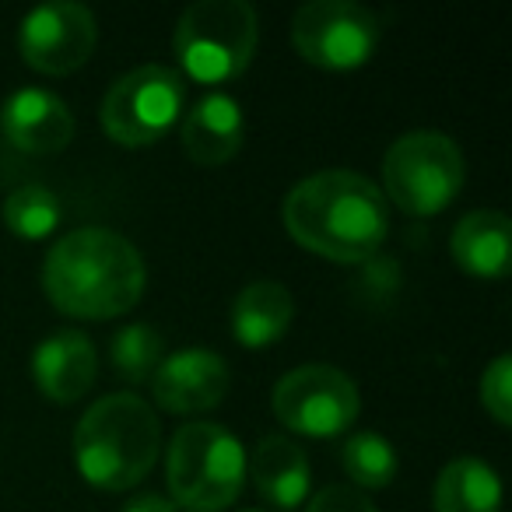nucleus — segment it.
Masks as SVG:
<instances>
[{"instance_id":"nucleus-15","label":"nucleus","mask_w":512,"mask_h":512,"mask_svg":"<svg viewBox=\"0 0 512 512\" xmlns=\"http://www.w3.org/2000/svg\"><path fill=\"white\" fill-rule=\"evenodd\" d=\"M246 474L253 477L256 495L281 512L306 505L309 491H313L306 449L288 435H264L256 442L253 456L246 460Z\"/></svg>"},{"instance_id":"nucleus-25","label":"nucleus","mask_w":512,"mask_h":512,"mask_svg":"<svg viewBox=\"0 0 512 512\" xmlns=\"http://www.w3.org/2000/svg\"><path fill=\"white\" fill-rule=\"evenodd\" d=\"M246 512H256V509H246Z\"/></svg>"},{"instance_id":"nucleus-4","label":"nucleus","mask_w":512,"mask_h":512,"mask_svg":"<svg viewBox=\"0 0 512 512\" xmlns=\"http://www.w3.org/2000/svg\"><path fill=\"white\" fill-rule=\"evenodd\" d=\"M169 502L186 512H225L246 484V449L214 421H186L165 449Z\"/></svg>"},{"instance_id":"nucleus-5","label":"nucleus","mask_w":512,"mask_h":512,"mask_svg":"<svg viewBox=\"0 0 512 512\" xmlns=\"http://www.w3.org/2000/svg\"><path fill=\"white\" fill-rule=\"evenodd\" d=\"M256 43L260 18L246 0H197L179 15L172 32L179 67L197 85L235 81L253 64Z\"/></svg>"},{"instance_id":"nucleus-1","label":"nucleus","mask_w":512,"mask_h":512,"mask_svg":"<svg viewBox=\"0 0 512 512\" xmlns=\"http://www.w3.org/2000/svg\"><path fill=\"white\" fill-rule=\"evenodd\" d=\"M281 221L302 249L334 264H365L390 235L383 190L351 169L316 172L292 186L281 204Z\"/></svg>"},{"instance_id":"nucleus-11","label":"nucleus","mask_w":512,"mask_h":512,"mask_svg":"<svg viewBox=\"0 0 512 512\" xmlns=\"http://www.w3.org/2000/svg\"><path fill=\"white\" fill-rule=\"evenodd\" d=\"M228 386H232L228 362L207 348H183L176 355H165L151 376L155 404L169 414L214 411L225 400Z\"/></svg>"},{"instance_id":"nucleus-9","label":"nucleus","mask_w":512,"mask_h":512,"mask_svg":"<svg viewBox=\"0 0 512 512\" xmlns=\"http://www.w3.org/2000/svg\"><path fill=\"white\" fill-rule=\"evenodd\" d=\"M292 43L320 71H358L379 50V18L355 0H309L292 18Z\"/></svg>"},{"instance_id":"nucleus-20","label":"nucleus","mask_w":512,"mask_h":512,"mask_svg":"<svg viewBox=\"0 0 512 512\" xmlns=\"http://www.w3.org/2000/svg\"><path fill=\"white\" fill-rule=\"evenodd\" d=\"M60 214L64 211H60L57 193L46 190V186H39V183L11 190L8 200H4V207H0V218H4L8 232L25 242H39V239H46V235L57 232Z\"/></svg>"},{"instance_id":"nucleus-2","label":"nucleus","mask_w":512,"mask_h":512,"mask_svg":"<svg viewBox=\"0 0 512 512\" xmlns=\"http://www.w3.org/2000/svg\"><path fill=\"white\" fill-rule=\"evenodd\" d=\"M148 288L144 256L113 228H74L43 260V292L74 320H116Z\"/></svg>"},{"instance_id":"nucleus-19","label":"nucleus","mask_w":512,"mask_h":512,"mask_svg":"<svg viewBox=\"0 0 512 512\" xmlns=\"http://www.w3.org/2000/svg\"><path fill=\"white\" fill-rule=\"evenodd\" d=\"M341 467L358 491H379L393 484L400 460L393 442L383 439L379 432H355L351 439H344Z\"/></svg>"},{"instance_id":"nucleus-13","label":"nucleus","mask_w":512,"mask_h":512,"mask_svg":"<svg viewBox=\"0 0 512 512\" xmlns=\"http://www.w3.org/2000/svg\"><path fill=\"white\" fill-rule=\"evenodd\" d=\"M99 376L95 344L81 330H53L32 351V383L53 404H74Z\"/></svg>"},{"instance_id":"nucleus-14","label":"nucleus","mask_w":512,"mask_h":512,"mask_svg":"<svg viewBox=\"0 0 512 512\" xmlns=\"http://www.w3.org/2000/svg\"><path fill=\"white\" fill-rule=\"evenodd\" d=\"M179 141L190 162L204 169L232 162L246 141V116L228 92H207L179 123Z\"/></svg>"},{"instance_id":"nucleus-18","label":"nucleus","mask_w":512,"mask_h":512,"mask_svg":"<svg viewBox=\"0 0 512 512\" xmlns=\"http://www.w3.org/2000/svg\"><path fill=\"white\" fill-rule=\"evenodd\" d=\"M435 512H498L502 509V481L495 467L477 456H456L435 477Z\"/></svg>"},{"instance_id":"nucleus-12","label":"nucleus","mask_w":512,"mask_h":512,"mask_svg":"<svg viewBox=\"0 0 512 512\" xmlns=\"http://www.w3.org/2000/svg\"><path fill=\"white\" fill-rule=\"evenodd\" d=\"M0 134L25 155H57L74 141V113L50 88H18L0 106Z\"/></svg>"},{"instance_id":"nucleus-16","label":"nucleus","mask_w":512,"mask_h":512,"mask_svg":"<svg viewBox=\"0 0 512 512\" xmlns=\"http://www.w3.org/2000/svg\"><path fill=\"white\" fill-rule=\"evenodd\" d=\"M449 256L477 281H502L512 264V225L502 211H470L449 235Z\"/></svg>"},{"instance_id":"nucleus-7","label":"nucleus","mask_w":512,"mask_h":512,"mask_svg":"<svg viewBox=\"0 0 512 512\" xmlns=\"http://www.w3.org/2000/svg\"><path fill=\"white\" fill-rule=\"evenodd\" d=\"M186 85L172 67L144 64L113 81L102 99V130L123 148L158 144L183 116Z\"/></svg>"},{"instance_id":"nucleus-22","label":"nucleus","mask_w":512,"mask_h":512,"mask_svg":"<svg viewBox=\"0 0 512 512\" xmlns=\"http://www.w3.org/2000/svg\"><path fill=\"white\" fill-rule=\"evenodd\" d=\"M481 404L498 425H512V358L498 355L481 376Z\"/></svg>"},{"instance_id":"nucleus-6","label":"nucleus","mask_w":512,"mask_h":512,"mask_svg":"<svg viewBox=\"0 0 512 512\" xmlns=\"http://www.w3.org/2000/svg\"><path fill=\"white\" fill-rule=\"evenodd\" d=\"M463 151L439 130H411L397 137L383 158V197H390L411 218H432L446 211L463 190Z\"/></svg>"},{"instance_id":"nucleus-23","label":"nucleus","mask_w":512,"mask_h":512,"mask_svg":"<svg viewBox=\"0 0 512 512\" xmlns=\"http://www.w3.org/2000/svg\"><path fill=\"white\" fill-rule=\"evenodd\" d=\"M306 512H376L372 498L351 484H327L316 495H309Z\"/></svg>"},{"instance_id":"nucleus-8","label":"nucleus","mask_w":512,"mask_h":512,"mask_svg":"<svg viewBox=\"0 0 512 512\" xmlns=\"http://www.w3.org/2000/svg\"><path fill=\"white\" fill-rule=\"evenodd\" d=\"M274 418L295 435L334 439L355 425L362 411L355 379L327 362H309L285 372L271 393Z\"/></svg>"},{"instance_id":"nucleus-3","label":"nucleus","mask_w":512,"mask_h":512,"mask_svg":"<svg viewBox=\"0 0 512 512\" xmlns=\"http://www.w3.org/2000/svg\"><path fill=\"white\" fill-rule=\"evenodd\" d=\"M162 449V421L137 393H109L74 428L78 474L99 491H127L151 474Z\"/></svg>"},{"instance_id":"nucleus-21","label":"nucleus","mask_w":512,"mask_h":512,"mask_svg":"<svg viewBox=\"0 0 512 512\" xmlns=\"http://www.w3.org/2000/svg\"><path fill=\"white\" fill-rule=\"evenodd\" d=\"M165 358V337L151 323H130L109 341V362L123 383H148Z\"/></svg>"},{"instance_id":"nucleus-10","label":"nucleus","mask_w":512,"mask_h":512,"mask_svg":"<svg viewBox=\"0 0 512 512\" xmlns=\"http://www.w3.org/2000/svg\"><path fill=\"white\" fill-rule=\"evenodd\" d=\"M99 43V22L78 0L39 4L18 25V53L25 67L46 78H64L88 64Z\"/></svg>"},{"instance_id":"nucleus-17","label":"nucleus","mask_w":512,"mask_h":512,"mask_svg":"<svg viewBox=\"0 0 512 512\" xmlns=\"http://www.w3.org/2000/svg\"><path fill=\"white\" fill-rule=\"evenodd\" d=\"M295 320V299L281 281H249L232 302V337L249 351L271 348Z\"/></svg>"},{"instance_id":"nucleus-24","label":"nucleus","mask_w":512,"mask_h":512,"mask_svg":"<svg viewBox=\"0 0 512 512\" xmlns=\"http://www.w3.org/2000/svg\"><path fill=\"white\" fill-rule=\"evenodd\" d=\"M120 512H179V509L162 495H137V498H130Z\"/></svg>"}]
</instances>
